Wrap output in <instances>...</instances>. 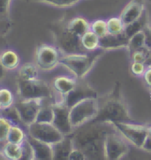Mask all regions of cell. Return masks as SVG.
<instances>
[{
    "instance_id": "cell-42",
    "label": "cell",
    "mask_w": 151,
    "mask_h": 160,
    "mask_svg": "<svg viewBox=\"0 0 151 160\" xmlns=\"http://www.w3.org/2000/svg\"><path fill=\"white\" fill-rule=\"evenodd\" d=\"M0 160H9L5 155H4V154H3L2 151H0Z\"/></svg>"
},
{
    "instance_id": "cell-47",
    "label": "cell",
    "mask_w": 151,
    "mask_h": 160,
    "mask_svg": "<svg viewBox=\"0 0 151 160\" xmlns=\"http://www.w3.org/2000/svg\"><path fill=\"white\" fill-rule=\"evenodd\" d=\"M0 109H1V105H0Z\"/></svg>"
},
{
    "instance_id": "cell-18",
    "label": "cell",
    "mask_w": 151,
    "mask_h": 160,
    "mask_svg": "<svg viewBox=\"0 0 151 160\" xmlns=\"http://www.w3.org/2000/svg\"><path fill=\"white\" fill-rule=\"evenodd\" d=\"M27 140L33 148L36 160H52L53 146L43 142H40L28 135Z\"/></svg>"
},
{
    "instance_id": "cell-17",
    "label": "cell",
    "mask_w": 151,
    "mask_h": 160,
    "mask_svg": "<svg viewBox=\"0 0 151 160\" xmlns=\"http://www.w3.org/2000/svg\"><path fill=\"white\" fill-rule=\"evenodd\" d=\"M0 62L6 71H17L20 66V57L13 48H5L0 52Z\"/></svg>"
},
{
    "instance_id": "cell-13",
    "label": "cell",
    "mask_w": 151,
    "mask_h": 160,
    "mask_svg": "<svg viewBox=\"0 0 151 160\" xmlns=\"http://www.w3.org/2000/svg\"><path fill=\"white\" fill-rule=\"evenodd\" d=\"M98 98V93L84 79L78 80L75 88L65 97V103L70 108L80 100Z\"/></svg>"
},
{
    "instance_id": "cell-16",
    "label": "cell",
    "mask_w": 151,
    "mask_h": 160,
    "mask_svg": "<svg viewBox=\"0 0 151 160\" xmlns=\"http://www.w3.org/2000/svg\"><path fill=\"white\" fill-rule=\"evenodd\" d=\"M128 39L124 33L121 35H111L107 34L106 36L100 38V48L105 51H111L117 49H127Z\"/></svg>"
},
{
    "instance_id": "cell-15",
    "label": "cell",
    "mask_w": 151,
    "mask_h": 160,
    "mask_svg": "<svg viewBox=\"0 0 151 160\" xmlns=\"http://www.w3.org/2000/svg\"><path fill=\"white\" fill-rule=\"evenodd\" d=\"M77 83L78 79L71 74L59 75L52 79L51 86L54 94L65 98L66 95L75 88Z\"/></svg>"
},
{
    "instance_id": "cell-12",
    "label": "cell",
    "mask_w": 151,
    "mask_h": 160,
    "mask_svg": "<svg viewBox=\"0 0 151 160\" xmlns=\"http://www.w3.org/2000/svg\"><path fill=\"white\" fill-rule=\"evenodd\" d=\"M54 118L52 124L61 132L64 136H71L74 131L70 121V108L65 102H52Z\"/></svg>"
},
{
    "instance_id": "cell-25",
    "label": "cell",
    "mask_w": 151,
    "mask_h": 160,
    "mask_svg": "<svg viewBox=\"0 0 151 160\" xmlns=\"http://www.w3.org/2000/svg\"><path fill=\"white\" fill-rule=\"evenodd\" d=\"M27 137L28 133L26 128L20 125L13 124L10 128L9 133L7 136V142L17 144H22L27 140Z\"/></svg>"
},
{
    "instance_id": "cell-45",
    "label": "cell",
    "mask_w": 151,
    "mask_h": 160,
    "mask_svg": "<svg viewBox=\"0 0 151 160\" xmlns=\"http://www.w3.org/2000/svg\"><path fill=\"white\" fill-rule=\"evenodd\" d=\"M146 1H148V3H150V4H151V0H146Z\"/></svg>"
},
{
    "instance_id": "cell-3",
    "label": "cell",
    "mask_w": 151,
    "mask_h": 160,
    "mask_svg": "<svg viewBox=\"0 0 151 160\" xmlns=\"http://www.w3.org/2000/svg\"><path fill=\"white\" fill-rule=\"evenodd\" d=\"M110 93L99 103V110L96 117L92 122H94L111 123L115 122H131L132 119L127 107L119 93Z\"/></svg>"
},
{
    "instance_id": "cell-46",
    "label": "cell",
    "mask_w": 151,
    "mask_h": 160,
    "mask_svg": "<svg viewBox=\"0 0 151 160\" xmlns=\"http://www.w3.org/2000/svg\"><path fill=\"white\" fill-rule=\"evenodd\" d=\"M150 99H151V90H150Z\"/></svg>"
},
{
    "instance_id": "cell-10",
    "label": "cell",
    "mask_w": 151,
    "mask_h": 160,
    "mask_svg": "<svg viewBox=\"0 0 151 160\" xmlns=\"http://www.w3.org/2000/svg\"><path fill=\"white\" fill-rule=\"evenodd\" d=\"M27 133L29 137L51 145L61 142L66 137L52 123L34 122L27 127Z\"/></svg>"
},
{
    "instance_id": "cell-8",
    "label": "cell",
    "mask_w": 151,
    "mask_h": 160,
    "mask_svg": "<svg viewBox=\"0 0 151 160\" xmlns=\"http://www.w3.org/2000/svg\"><path fill=\"white\" fill-rule=\"evenodd\" d=\"M17 86L19 99H51L53 101L54 92L51 86L40 78L35 80L18 79Z\"/></svg>"
},
{
    "instance_id": "cell-38",
    "label": "cell",
    "mask_w": 151,
    "mask_h": 160,
    "mask_svg": "<svg viewBox=\"0 0 151 160\" xmlns=\"http://www.w3.org/2000/svg\"><path fill=\"white\" fill-rule=\"evenodd\" d=\"M68 160H88L86 154L79 148L73 147Z\"/></svg>"
},
{
    "instance_id": "cell-24",
    "label": "cell",
    "mask_w": 151,
    "mask_h": 160,
    "mask_svg": "<svg viewBox=\"0 0 151 160\" xmlns=\"http://www.w3.org/2000/svg\"><path fill=\"white\" fill-rule=\"evenodd\" d=\"M53 118H54V112L52 108V99H43V104L40 108L35 122L52 123Z\"/></svg>"
},
{
    "instance_id": "cell-31",
    "label": "cell",
    "mask_w": 151,
    "mask_h": 160,
    "mask_svg": "<svg viewBox=\"0 0 151 160\" xmlns=\"http://www.w3.org/2000/svg\"><path fill=\"white\" fill-rule=\"evenodd\" d=\"M31 1L49 5L57 8H69L78 5L81 0H31Z\"/></svg>"
},
{
    "instance_id": "cell-33",
    "label": "cell",
    "mask_w": 151,
    "mask_h": 160,
    "mask_svg": "<svg viewBox=\"0 0 151 160\" xmlns=\"http://www.w3.org/2000/svg\"><path fill=\"white\" fill-rule=\"evenodd\" d=\"M12 125L13 124L7 119L0 115V151L7 142V136Z\"/></svg>"
},
{
    "instance_id": "cell-9",
    "label": "cell",
    "mask_w": 151,
    "mask_h": 160,
    "mask_svg": "<svg viewBox=\"0 0 151 160\" xmlns=\"http://www.w3.org/2000/svg\"><path fill=\"white\" fill-rule=\"evenodd\" d=\"M62 54L53 44H41L35 52V63L40 71H53L59 66V60Z\"/></svg>"
},
{
    "instance_id": "cell-21",
    "label": "cell",
    "mask_w": 151,
    "mask_h": 160,
    "mask_svg": "<svg viewBox=\"0 0 151 160\" xmlns=\"http://www.w3.org/2000/svg\"><path fill=\"white\" fill-rule=\"evenodd\" d=\"M52 146H53L52 160H68L71 150L73 147L71 136H67L61 142Z\"/></svg>"
},
{
    "instance_id": "cell-11",
    "label": "cell",
    "mask_w": 151,
    "mask_h": 160,
    "mask_svg": "<svg viewBox=\"0 0 151 160\" xmlns=\"http://www.w3.org/2000/svg\"><path fill=\"white\" fill-rule=\"evenodd\" d=\"M43 99H19L14 103L15 108L19 112L21 122L26 128L35 122L38 112L43 104Z\"/></svg>"
},
{
    "instance_id": "cell-20",
    "label": "cell",
    "mask_w": 151,
    "mask_h": 160,
    "mask_svg": "<svg viewBox=\"0 0 151 160\" xmlns=\"http://www.w3.org/2000/svg\"><path fill=\"white\" fill-rule=\"evenodd\" d=\"M67 29L78 37H81L90 30V22L82 16H76L66 20Z\"/></svg>"
},
{
    "instance_id": "cell-35",
    "label": "cell",
    "mask_w": 151,
    "mask_h": 160,
    "mask_svg": "<svg viewBox=\"0 0 151 160\" xmlns=\"http://www.w3.org/2000/svg\"><path fill=\"white\" fill-rule=\"evenodd\" d=\"M23 152L22 155L19 158L18 160H35V152H34L32 146L30 145L28 140L23 142Z\"/></svg>"
},
{
    "instance_id": "cell-40",
    "label": "cell",
    "mask_w": 151,
    "mask_h": 160,
    "mask_svg": "<svg viewBox=\"0 0 151 160\" xmlns=\"http://www.w3.org/2000/svg\"><path fill=\"white\" fill-rule=\"evenodd\" d=\"M144 82L146 83V85L150 88L151 90V65H147L146 71L144 72V74L142 76Z\"/></svg>"
},
{
    "instance_id": "cell-23",
    "label": "cell",
    "mask_w": 151,
    "mask_h": 160,
    "mask_svg": "<svg viewBox=\"0 0 151 160\" xmlns=\"http://www.w3.org/2000/svg\"><path fill=\"white\" fill-rule=\"evenodd\" d=\"M18 71V79L35 80L39 78V69L35 62H25L20 64Z\"/></svg>"
},
{
    "instance_id": "cell-14",
    "label": "cell",
    "mask_w": 151,
    "mask_h": 160,
    "mask_svg": "<svg viewBox=\"0 0 151 160\" xmlns=\"http://www.w3.org/2000/svg\"><path fill=\"white\" fill-rule=\"evenodd\" d=\"M145 12L146 8L142 0H131L123 8L119 18L126 27L140 19Z\"/></svg>"
},
{
    "instance_id": "cell-43",
    "label": "cell",
    "mask_w": 151,
    "mask_h": 160,
    "mask_svg": "<svg viewBox=\"0 0 151 160\" xmlns=\"http://www.w3.org/2000/svg\"><path fill=\"white\" fill-rule=\"evenodd\" d=\"M148 137L151 139V125L148 127Z\"/></svg>"
},
{
    "instance_id": "cell-28",
    "label": "cell",
    "mask_w": 151,
    "mask_h": 160,
    "mask_svg": "<svg viewBox=\"0 0 151 160\" xmlns=\"http://www.w3.org/2000/svg\"><path fill=\"white\" fill-rule=\"evenodd\" d=\"M108 34L111 35H121L124 33L125 25L119 17H112L107 19Z\"/></svg>"
},
{
    "instance_id": "cell-4",
    "label": "cell",
    "mask_w": 151,
    "mask_h": 160,
    "mask_svg": "<svg viewBox=\"0 0 151 160\" xmlns=\"http://www.w3.org/2000/svg\"><path fill=\"white\" fill-rule=\"evenodd\" d=\"M53 35L55 46L62 55L86 52L80 44V38L72 33L66 28V20H58L54 25Z\"/></svg>"
},
{
    "instance_id": "cell-1",
    "label": "cell",
    "mask_w": 151,
    "mask_h": 160,
    "mask_svg": "<svg viewBox=\"0 0 151 160\" xmlns=\"http://www.w3.org/2000/svg\"><path fill=\"white\" fill-rule=\"evenodd\" d=\"M107 132L108 130L98 131L91 129V128H85L83 125L74 129L71 135L73 144L83 151L88 159H94L101 157L104 159V142Z\"/></svg>"
},
{
    "instance_id": "cell-32",
    "label": "cell",
    "mask_w": 151,
    "mask_h": 160,
    "mask_svg": "<svg viewBox=\"0 0 151 160\" xmlns=\"http://www.w3.org/2000/svg\"><path fill=\"white\" fill-rule=\"evenodd\" d=\"M90 30L99 38H103L108 34L107 20L105 19H95L90 22Z\"/></svg>"
},
{
    "instance_id": "cell-5",
    "label": "cell",
    "mask_w": 151,
    "mask_h": 160,
    "mask_svg": "<svg viewBox=\"0 0 151 160\" xmlns=\"http://www.w3.org/2000/svg\"><path fill=\"white\" fill-rule=\"evenodd\" d=\"M99 110L98 98L86 99L70 108V121L73 129L90 122L96 117Z\"/></svg>"
},
{
    "instance_id": "cell-29",
    "label": "cell",
    "mask_w": 151,
    "mask_h": 160,
    "mask_svg": "<svg viewBox=\"0 0 151 160\" xmlns=\"http://www.w3.org/2000/svg\"><path fill=\"white\" fill-rule=\"evenodd\" d=\"M0 115L5 117V119H7L12 124L23 126V124L21 122V120H20V117H19V112H18L17 108H15L14 105L8 108L0 109Z\"/></svg>"
},
{
    "instance_id": "cell-7",
    "label": "cell",
    "mask_w": 151,
    "mask_h": 160,
    "mask_svg": "<svg viewBox=\"0 0 151 160\" xmlns=\"http://www.w3.org/2000/svg\"><path fill=\"white\" fill-rule=\"evenodd\" d=\"M130 151V143L112 126L104 137V154L105 160H121Z\"/></svg>"
},
{
    "instance_id": "cell-22",
    "label": "cell",
    "mask_w": 151,
    "mask_h": 160,
    "mask_svg": "<svg viewBox=\"0 0 151 160\" xmlns=\"http://www.w3.org/2000/svg\"><path fill=\"white\" fill-rule=\"evenodd\" d=\"M148 27H149V17H148V13L146 11L140 19H137L133 23L125 27L124 35L127 39H129L130 37H132L133 34L138 33L139 31L148 28Z\"/></svg>"
},
{
    "instance_id": "cell-19",
    "label": "cell",
    "mask_w": 151,
    "mask_h": 160,
    "mask_svg": "<svg viewBox=\"0 0 151 160\" xmlns=\"http://www.w3.org/2000/svg\"><path fill=\"white\" fill-rule=\"evenodd\" d=\"M149 31H150V28L148 27V28L139 31L138 33L133 34L132 37L129 38L127 43V50H129L131 53V52L141 49L143 48H150L148 44V40H149L148 32Z\"/></svg>"
},
{
    "instance_id": "cell-44",
    "label": "cell",
    "mask_w": 151,
    "mask_h": 160,
    "mask_svg": "<svg viewBox=\"0 0 151 160\" xmlns=\"http://www.w3.org/2000/svg\"><path fill=\"white\" fill-rule=\"evenodd\" d=\"M148 61H151V45H150V53H149V59H148ZM148 65H151V63L148 64Z\"/></svg>"
},
{
    "instance_id": "cell-48",
    "label": "cell",
    "mask_w": 151,
    "mask_h": 160,
    "mask_svg": "<svg viewBox=\"0 0 151 160\" xmlns=\"http://www.w3.org/2000/svg\"><path fill=\"white\" fill-rule=\"evenodd\" d=\"M35 160H36V159H35Z\"/></svg>"
},
{
    "instance_id": "cell-6",
    "label": "cell",
    "mask_w": 151,
    "mask_h": 160,
    "mask_svg": "<svg viewBox=\"0 0 151 160\" xmlns=\"http://www.w3.org/2000/svg\"><path fill=\"white\" fill-rule=\"evenodd\" d=\"M110 124L130 143V145L142 150L148 138V126L132 122H115Z\"/></svg>"
},
{
    "instance_id": "cell-41",
    "label": "cell",
    "mask_w": 151,
    "mask_h": 160,
    "mask_svg": "<svg viewBox=\"0 0 151 160\" xmlns=\"http://www.w3.org/2000/svg\"><path fill=\"white\" fill-rule=\"evenodd\" d=\"M5 72H6V71L4 69V67L2 66L1 62H0V79H2L5 77Z\"/></svg>"
},
{
    "instance_id": "cell-37",
    "label": "cell",
    "mask_w": 151,
    "mask_h": 160,
    "mask_svg": "<svg viewBox=\"0 0 151 160\" xmlns=\"http://www.w3.org/2000/svg\"><path fill=\"white\" fill-rule=\"evenodd\" d=\"M147 64L143 62H132L131 63V71L134 76L136 77H142L146 71Z\"/></svg>"
},
{
    "instance_id": "cell-27",
    "label": "cell",
    "mask_w": 151,
    "mask_h": 160,
    "mask_svg": "<svg viewBox=\"0 0 151 160\" xmlns=\"http://www.w3.org/2000/svg\"><path fill=\"white\" fill-rule=\"evenodd\" d=\"M22 144H17V143L6 142L1 151L9 160H18L21 157L23 152Z\"/></svg>"
},
{
    "instance_id": "cell-39",
    "label": "cell",
    "mask_w": 151,
    "mask_h": 160,
    "mask_svg": "<svg viewBox=\"0 0 151 160\" xmlns=\"http://www.w3.org/2000/svg\"><path fill=\"white\" fill-rule=\"evenodd\" d=\"M12 29V22L10 19L0 18V36H5Z\"/></svg>"
},
{
    "instance_id": "cell-2",
    "label": "cell",
    "mask_w": 151,
    "mask_h": 160,
    "mask_svg": "<svg viewBox=\"0 0 151 160\" xmlns=\"http://www.w3.org/2000/svg\"><path fill=\"white\" fill-rule=\"evenodd\" d=\"M105 52L104 49L98 48L91 52L62 55L59 65L66 68L69 74L75 77L78 80L85 79Z\"/></svg>"
},
{
    "instance_id": "cell-26",
    "label": "cell",
    "mask_w": 151,
    "mask_h": 160,
    "mask_svg": "<svg viewBox=\"0 0 151 160\" xmlns=\"http://www.w3.org/2000/svg\"><path fill=\"white\" fill-rule=\"evenodd\" d=\"M80 44L86 52L94 51L100 48V38L91 30H89L80 37Z\"/></svg>"
},
{
    "instance_id": "cell-30",
    "label": "cell",
    "mask_w": 151,
    "mask_h": 160,
    "mask_svg": "<svg viewBox=\"0 0 151 160\" xmlns=\"http://www.w3.org/2000/svg\"><path fill=\"white\" fill-rule=\"evenodd\" d=\"M14 95L13 92L6 87L0 88V105L1 109L8 108L10 107L13 106L15 103Z\"/></svg>"
},
{
    "instance_id": "cell-34",
    "label": "cell",
    "mask_w": 151,
    "mask_h": 160,
    "mask_svg": "<svg viewBox=\"0 0 151 160\" xmlns=\"http://www.w3.org/2000/svg\"><path fill=\"white\" fill-rule=\"evenodd\" d=\"M149 53H150V48L148 47L143 48L141 49L131 52L132 62H143V63L147 64V62L149 59Z\"/></svg>"
},
{
    "instance_id": "cell-36",
    "label": "cell",
    "mask_w": 151,
    "mask_h": 160,
    "mask_svg": "<svg viewBox=\"0 0 151 160\" xmlns=\"http://www.w3.org/2000/svg\"><path fill=\"white\" fill-rule=\"evenodd\" d=\"M12 2L13 0H0V18L10 19Z\"/></svg>"
}]
</instances>
